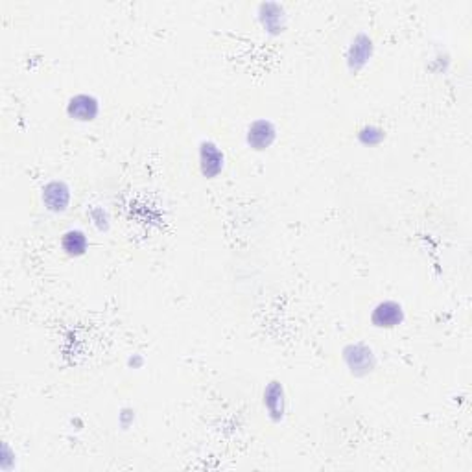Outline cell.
Listing matches in <instances>:
<instances>
[{
  "label": "cell",
  "mask_w": 472,
  "mask_h": 472,
  "mask_svg": "<svg viewBox=\"0 0 472 472\" xmlns=\"http://www.w3.org/2000/svg\"><path fill=\"white\" fill-rule=\"evenodd\" d=\"M43 198H45V203H47L50 211L59 213V211H65L71 196H69V189L63 183H50L45 189Z\"/></svg>",
  "instance_id": "3957f363"
},
{
  "label": "cell",
  "mask_w": 472,
  "mask_h": 472,
  "mask_svg": "<svg viewBox=\"0 0 472 472\" xmlns=\"http://www.w3.org/2000/svg\"><path fill=\"white\" fill-rule=\"evenodd\" d=\"M98 113V104L91 96L80 95L69 104V115L76 120H93Z\"/></svg>",
  "instance_id": "7a4b0ae2"
},
{
  "label": "cell",
  "mask_w": 472,
  "mask_h": 472,
  "mask_svg": "<svg viewBox=\"0 0 472 472\" xmlns=\"http://www.w3.org/2000/svg\"><path fill=\"white\" fill-rule=\"evenodd\" d=\"M85 248H87V240H85V235L80 231H69L63 236V249L69 255H82Z\"/></svg>",
  "instance_id": "8992f818"
},
{
  "label": "cell",
  "mask_w": 472,
  "mask_h": 472,
  "mask_svg": "<svg viewBox=\"0 0 472 472\" xmlns=\"http://www.w3.org/2000/svg\"><path fill=\"white\" fill-rule=\"evenodd\" d=\"M224 166V155L220 154V150L211 142H206L201 148V168L206 177H214L222 172Z\"/></svg>",
  "instance_id": "6da1fadb"
},
{
  "label": "cell",
  "mask_w": 472,
  "mask_h": 472,
  "mask_svg": "<svg viewBox=\"0 0 472 472\" xmlns=\"http://www.w3.org/2000/svg\"><path fill=\"white\" fill-rule=\"evenodd\" d=\"M401 307L395 305V303H384L375 310V316H373V321L378 324V327H393L401 321Z\"/></svg>",
  "instance_id": "5b68a950"
},
{
  "label": "cell",
  "mask_w": 472,
  "mask_h": 472,
  "mask_svg": "<svg viewBox=\"0 0 472 472\" xmlns=\"http://www.w3.org/2000/svg\"><path fill=\"white\" fill-rule=\"evenodd\" d=\"M273 137H275V130L270 122L259 120L249 128V144L255 146L257 150H264L272 144Z\"/></svg>",
  "instance_id": "277c9868"
}]
</instances>
